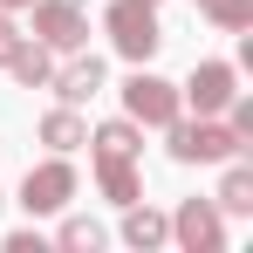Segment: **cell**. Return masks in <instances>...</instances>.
Here are the masks:
<instances>
[{"label": "cell", "instance_id": "6", "mask_svg": "<svg viewBox=\"0 0 253 253\" xmlns=\"http://www.w3.org/2000/svg\"><path fill=\"white\" fill-rule=\"evenodd\" d=\"M171 240L185 253H219L226 247V212L212 206V199H185V206L171 212Z\"/></svg>", "mask_w": 253, "mask_h": 253}, {"label": "cell", "instance_id": "15", "mask_svg": "<svg viewBox=\"0 0 253 253\" xmlns=\"http://www.w3.org/2000/svg\"><path fill=\"white\" fill-rule=\"evenodd\" d=\"M199 7H206V21L219 35H247L253 28V0H199Z\"/></svg>", "mask_w": 253, "mask_h": 253}, {"label": "cell", "instance_id": "13", "mask_svg": "<svg viewBox=\"0 0 253 253\" xmlns=\"http://www.w3.org/2000/svg\"><path fill=\"white\" fill-rule=\"evenodd\" d=\"M42 144L48 151H76V144H89V124L76 117V103H55L42 117Z\"/></svg>", "mask_w": 253, "mask_h": 253}, {"label": "cell", "instance_id": "7", "mask_svg": "<svg viewBox=\"0 0 253 253\" xmlns=\"http://www.w3.org/2000/svg\"><path fill=\"white\" fill-rule=\"evenodd\" d=\"M178 96H185L199 117H219V110L240 96V69H233V62H199V69L178 83Z\"/></svg>", "mask_w": 253, "mask_h": 253}, {"label": "cell", "instance_id": "10", "mask_svg": "<svg viewBox=\"0 0 253 253\" xmlns=\"http://www.w3.org/2000/svg\"><path fill=\"white\" fill-rule=\"evenodd\" d=\"M96 185H103V199H110V206H130V199H144L137 158H96Z\"/></svg>", "mask_w": 253, "mask_h": 253}, {"label": "cell", "instance_id": "18", "mask_svg": "<svg viewBox=\"0 0 253 253\" xmlns=\"http://www.w3.org/2000/svg\"><path fill=\"white\" fill-rule=\"evenodd\" d=\"M7 253H42V233H7Z\"/></svg>", "mask_w": 253, "mask_h": 253}, {"label": "cell", "instance_id": "19", "mask_svg": "<svg viewBox=\"0 0 253 253\" xmlns=\"http://www.w3.org/2000/svg\"><path fill=\"white\" fill-rule=\"evenodd\" d=\"M0 7H28V0H0Z\"/></svg>", "mask_w": 253, "mask_h": 253}, {"label": "cell", "instance_id": "12", "mask_svg": "<svg viewBox=\"0 0 253 253\" xmlns=\"http://www.w3.org/2000/svg\"><path fill=\"white\" fill-rule=\"evenodd\" d=\"M124 240H130V247H144V253H151V247H165V240H171V219H165V212H151V206H137V199H130V206H124Z\"/></svg>", "mask_w": 253, "mask_h": 253}, {"label": "cell", "instance_id": "8", "mask_svg": "<svg viewBox=\"0 0 253 253\" xmlns=\"http://www.w3.org/2000/svg\"><path fill=\"white\" fill-rule=\"evenodd\" d=\"M48 83H55V96H62V103H76V110H83L89 96H103V62L76 48V55H69V62H62V69H55Z\"/></svg>", "mask_w": 253, "mask_h": 253}, {"label": "cell", "instance_id": "9", "mask_svg": "<svg viewBox=\"0 0 253 253\" xmlns=\"http://www.w3.org/2000/svg\"><path fill=\"white\" fill-rule=\"evenodd\" d=\"M7 76H14L21 89H48V76H55V48H42V42L21 35V48L7 55Z\"/></svg>", "mask_w": 253, "mask_h": 253}, {"label": "cell", "instance_id": "2", "mask_svg": "<svg viewBox=\"0 0 253 253\" xmlns=\"http://www.w3.org/2000/svg\"><path fill=\"white\" fill-rule=\"evenodd\" d=\"M165 151L178 158V165H226V158H240L247 144L233 137V124H219V117H199V124H185V117H171L165 124Z\"/></svg>", "mask_w": 253, "mask_h": 253}, {"label": "cell", "instance_id": "5", "mask_svg": "<svg viewBox=\"0 0 253 253\" xmlns=\"http://www.w3.org/2000/svg\"><path fill=\"white\" fill-rule=\"evenodd\" d=\"M76 199V165L55 151L48 165H28V178H21V206L28 212H62Z\"/></svg>", "mask_w": 253, "mask_h": 253}, {"label": "cell", "instance_id": "3", "mask_svg": "<svg viewBox=\"0 0 253 253\" xmlns=\"http://www.w3.org/2000/svg\"><path fill=\"white\" fill-rule=\"evenodd\" d=\"M124 117L144 130H165L171 117H185V96H178V83H165V76H151L144 62H137V76L124 83Z\"/></svg>", "mask_w": 253, "mask_h": 253}, {"label": "cell", "instance_id": "16", "mask_svg": "<svg viewBox=\"0 0 253 253\" xmlns=\"http://www.w3.org/2000/svg\"><path fill=\"white\" fill-rule=\"evenodd\" d=\"M62 247L69 253H96L103 247V226H96V219H62Z\"/></svg>", "mask_w": 253, "mask_h": 253}, {"label": "cell", "instance_id": "4", "mask_svg": "<svg viewBox=\"0 0 253 253\" xmlns=\"http://www.w3.org/2000/svg\"><path fill=\"white\" fill-rule=\"evenodd\" d=\"M35 7V42L55 48V55H76V48L89 42V14L83 0H28Z\"/></svg>", "mask_w": 253, "mask_h": 253}, {"label": "cell", "instance_id": "11", "mask_svg": "<svg viewBox=\"0 0 253 253\" xmlns=\"http://www.w3.org/2000/svg\"><path fill=\"white\" fill-rule=\"evenodd\" d=\"M89 144H96V158H137V151H144V124L110 117V124H96V130H89Z\"/></svg>", "mask_w": 253, "mask_h": 253}, {"label": "cell", "instance_id": "17", "mask_svg": "<svg viewBox=\"0 0 253 253\" xmlns=\"http://www.w3.org/2000/svg\"><path fill=\"white\" fill-rule=\"evenodd\" d=\"M14 48H21V28H14V21H7V7H0V69H7V55H14Z\"/></svg>", "mask_w": 253, "mask_h": 253}, {"label": "cell", "instance_id": "20", "mask_svg": "<svg viewBox=\"0 0 253 253\" xmlns=\"http://www.w3.org/2000/svg\"><path fill=\"white\" fill-rule=\"evenodd\" d=\"M0 206H7V199H0Z\"/></svg>", "mask_w": 253, "mask_h": 253}, {"label": "cell", "instance_id": "1", "mask_svg": "<svg viewBox=\"0 0 253 253\" xmlns=\"http://www.w3.org/2000/svg\"><path fill=\"white\" fill-rule=\"evenodd\" d=\"M103 35L124 62H151L165 48V28H158V7L151 0H110L103 7Z\"/></svg>", "mask_w": 253, "mask_h": 253}, {"label": "cell", "instance_id": "21", "mask_svg": "<svg viewBox=\"0 0 253 253\" xmlns=\"http://www.w3.org/2000/svg\"><path fill=\"white\" fill-rule=\"evenodd\" d=\"M151 7H158V0H151Z\"/></svg>", "mask_w": 253, "mask_h": 253}, {"label": "cell", "instance_id": "14", "mask_svg": "<svg viewBox=\"0 0 253 253\" xmlns=\"http://www.w3.org/2000/svg\"><path fill=\"white\" fill-rule=\"evenodd\" d=\"M226 165H233V158H226ZM212 206H219V212H233V219H247V212H253V171H247V165H233L226 178H219Z\"/></svg>", "mask_w": 253, "mask_h": 253}]
</instances>
